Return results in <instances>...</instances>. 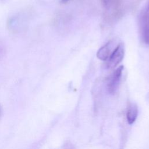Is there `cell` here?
<instances>
[{"label": "cell", "instance_id": "obj_1", "mask_svg": "<svg viewBox=\"0 0 149 149\" xmlns=\"http://www.w3.org/2000/svg\"><path fill=\"white\" fill-rule=\"evenodd\" d=\"M125 54V48L122 43L118 44L107 60V68L112 69L116 66L123 59Z\"/></svg>", "mask_w": 149, "mask_h": 149}, {"label": "cell", "instance_id": "obj_2", "mask_svg": "<svg viewBox=\"0 0 149 149\" xmlns=\"http://www.w3.org/2000/svg\"><path fill=\"white\" fill-rule=\"evenodd\" d=\"M123 66L118 67L109 76L107 83V90L109 94H114L118 91L122 76Z\"/></svg>", "mask_w": 149, "mask_h": 149}, {"label": "cell", "instance_id": "obj_3", "mask_svg": "<svg viewBox=\"0 0 149 149\" xmlns=\"http://www.w3.org/2000/svg\"><path fill=\"white\" fill-rule=\"evenodd\" d=\"M140 30L143 41L149 44V1L147 8L141 17Z\"/></svg>", "mask_w": 149, "mask_h": 149}, {"label": "cell", "instance_id": "obj_4", "mask_svg": "<svg viewBox=\"0 0 149 149\" xmlns=\"http://www.w3.org/2000/svg\"><path fill=\"white\" fill-rule=\"evenodd\" d=\"M117 45L115 40L109 41L98 49L97 53V58L101 61H107Z\"/></svg>", "mask_w": 149, "mask_h": 149}, {"label": "cell", "instance_id": "obj_5", "mask_svg": "<svg viewBox=\"0 0 149 149\" xmlns=\"http://www.w3.org/2000/svg\"><path fill=\"white\" fill-rule=\"evenodd\" d=\"M138 115V108L135 104H131L129 106L126 112V119L129 125L133 124L137 119Z\"/></svg>", "mask_w": 149, "mask_h": 149}, {"label": "cell", "instance_id": "obj_6", "mask_svg": "<svg viewBox=\"0 0 149 149\" xmlns=\"http://www.w3.org/2000/svg\"><path fill=\"white\" fill-rule=\"evenodd\" d=\"M5 53H6V47L3 42L2 41V40L0 39V60H1L2 58L5 56Z\"/></svg>", "mask_w": 149, "mask_h": 149}, {"label": "cell", "instance_id": "obj_7", "mask_svg": "<svg viewBox=\"0 0 149 149\" xmlns=\"http://www.w3.org/2000/svg\"><path fill=\"white\" fill-rule=\"evenodd\" d=\"M123 2V3L125 4V5L127 6V3H129V2H130V3H133V2L134 1V2H137L139 0H122Z\"/></svg>", "mask_w": 149, "mask_h": 149}, {"label": "cell", "instance_id": "obj_8", "mask_svg": "<svg viewBox=\"0 0 149 149\" xmlns=\"http://www.w3.org/2000/svg\"><path fill=\"white\" fill-rule=\"evenodd\" d=\"M69 0H61V2L62 3H67L68 2H69Z\"/></svg>", "mask_w": 149, "mask_h": 149}]
</instances>
